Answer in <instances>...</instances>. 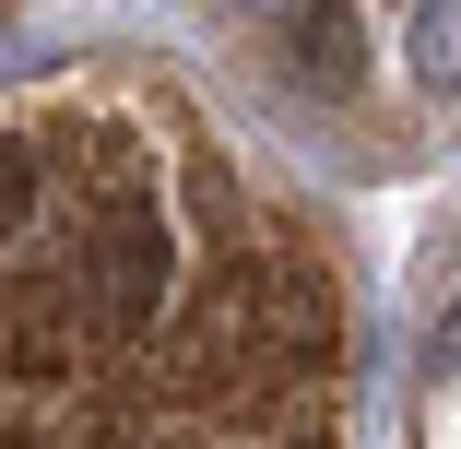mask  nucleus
<instances>
[{"mask_svg": "<svg viewBox=\"0 0 461 449\" xmlns=\"http://www.w3.org/2000/svg\"><path fill=\"white\" fill-rule=\"evenodd\" d=\"M83 296H95V319H107L119 343H142V319L177 296V237H166L154 213H107L95 248H83Z\"/></svg>", "mask_w": 461, "mask_h": 449, "instance_id": "nucleus-1", "label": "nucleus"}, {"mask_svg": "<svg viewBox=\"0 0 461 449\" xmlns=\"http://www.w3.org/2000/svg\"><path fill=\"white\" fill-rule=\"evenodd\" d=\"M260 296H237V284H213L202 308H190V331H177V355H166V379L177 391H225V379H249L260 367Z\"/></svg>", "mask_w": 461, "mask_h": 449, "instance_id": "nucleus-2", "label": "nucleus"}, {"mask_svg": "<svg viewBox=\"0 0 461 449\" xmlns=\"http://www.w3.org/2000/svg\"><path fill=\"white\" fill-rule=\"evenodd\" d=\"M355 59H366L355 0H285V71L308 83V95H343V83H355Z\"/></svg>", "mask_w": 461, "mask_h": 449, "instance_id": "nucleus-3", "label": "nucleus"}, {"mask_svg": "<svg viewBox=\"0 0 461 449\" xmlns=\"http://www.w3.org/2000/svg\"><path fill=\"white\" fill-rule=\"evenodd\" d=\"M414 71L438 83V95L461 83V0H414Z\"/></svg>", "mask_w": 461, "mask_h": 449, "instance_id": "nucleus-4", "label": "nucleus"}, {"mask_svg": "<svg viewBox=\"0 0 461 449\" xmlns=\"http://www.w3.org/2000/svg\"><path fill=\"white\" fill-rule=\"evenodd\" d=\"M36 202H48V177H36V154H24V142H0V248H13V237L36 225Z\"/></svg>", "mask_w": 461, "mask_h": 449, "instance_id": "nucleus-5", "label": "nucleus"}]
</instances>
